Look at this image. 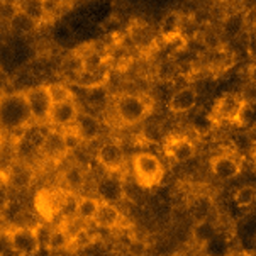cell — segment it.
<instances>
[{"mask_svg":"<svg viewBox=\"0 0 256 256\" xmlns=\"http://www.w3.org/2000/svg\"><path fill=\"white\" fill-rule=\"evenodd\" d=\"M32 120L26 94H10L0 97V128L7 131L26 129Z\"/></svg>","mask_w":256,"mask_h":256,"instance_id":"cell-1","label":"cell"},{"mask_svg":"<svg viewBox=\"0 0 256 256\" xmlns=\"http://www.w3.org/2000/svg\"><path fill=\"white\" fill-rule=\"evenodd\" d=\"M248 112V102L240 94L226 92L214 102L210 110V117L216 124H232L242 126Z\"/></svg>","mask_w":256,"mask_h":256,"instance_id":"cell-2","label":"cell"},{"mask_svg":"<svg viewBox=\"0 0 256 256\" xmlns=\"http://www.w3.org/2000/svg\"><path fill=\"white\" fill-rule=\"evenodd\" d=\"M153 110L151 98L141 94H124L116 102V116L126 126H134L144 120Z\"/></svg>","mask_w":256,"mask_h":256,"instance_id":"cell-3","label":"cell"},{"mask_svg":"<svg viewBox=\"0 0 256 256\" xmlns=\"http://www.w3.org/2000/svg\"><path fill=\"white\" fill-rule=\"evenodd\" d=\"M134 178L142 188H153L162 182L164 175V168L162 160L150 151H141L132 158Z\"/></svg>","mask_w":256,"mask_h":256,"instance_id":"cell-4","label":"cell"},{"mask_svg":"<svg viewBox=\"0 0 256 256\" xmlns=\"http://www.w3.org/2000/svg\"><path fill=\"white\" fill-rule=\"evenodd\" d=\"M8 246L19 256H34L41 250L34 228L29 226H17L12 229L8 232Z\"/></svg>","mask_w":256,"mask_h":256,"instance_id":"cell-5","label":"cell"},{"mask_svg":"<svg viewBox=\"0 0 256 256\" xmlns=\"http://www.w3.org/2000/svg\"><path fill=\"white\" fill-rule=\"evenodd\" d=\"M163 151L168 160L175 163H186L194 158L197 153V148L192 140L182 134H175V136H168L163 142Z\"/></svg>","mask_w":256,"mask_h":256,"instance_id":"cell-6","label":"cell"},{"mask_svg":"<svg viewBox=\"0 0 256 256\" xmlns=\"http://www.w3.org/2000/svg\"><path fill=\"white\" fill-rule=\"evenodd\" d=\"M68 192H60V190H50L44 188L36 195V209L39 216H42L44 222L53 220L56 216L62 214L63 202L66 198Z\"/></svg>","mask_w":256,"mask_h":256,"instance_id":"cell-7","label":"cell"},{"mask_svg":"<svg viewBox=\"0 0 256 256\" xmlns=\"http://www.w3.org/2000/svg\"><path fill=\"white\" fill-rule=\"evenodd\" d=\"M97 162L106 170V173H114V175H117L124 166L122 148L114 140L102 142V146L97 151Z\"/></svg>","mask_w":256,"mask_h":256,"instance_id":"cell-8","label":"cell"},{"mask_svg":"<svg viewBox=\"0 0 256 256\" xmlns=\"http://www.w3.org/2000/svg\"><path fill=\"white\" fill-rule=\"evenodd\" d=\"M24 94H26V98H28L32 120H38V122H44V120H48L53 102H51V98H50L46 85L34 86V88L28 90V92H24Z\"/></svg>","mask_w":256,"mask_h":256,"instance_id":"cell-9","label":"cell"},{"mask_svg":"<svg viewBox=\"0 0 256 256\" xmlns=\"http://www.w3.org/2000/svg\"><path fill=\"white\" fill-rule=\"evenodd\" d=\"M210 170L216 178L228 182V180L236 178V176L240 175L242 170V162L234 154L222 153V154L214 156V158L210 160Z\"/></svg>","mask_w":256,"mask_h":256,"instance_id":"cell-10","label":"cell"},{"mask_svg":"<svg viewBox=\"0 0 256 256\" xmlns=\"http://www.w3.org/2000/svg\"><path fill=\"white\" fill-rule=\"evenodd\" d=\"M78 114H80V112H78L75 100L53 104V106H51V110H50V117H48V122L53 124L54 128L66 129L75 124Z\"/></svg>","mask_w":256,"mask_h":256,"instance_id":"cell-11","label":"cell"},{"mask_svg":"<svg viewBox=\"0 0 256 256\" xmlns=\"http://www.w3.org/2000/svg\"><path fill=\"white\" fill-rule=\"evenodd\" d=\"M97 192L100 195L102 202H110L116 204L119 200H122L126 190H124V182L119 175H114V173H106L102 176V180L98 182L97 185Z\"/></svg>","mask_w":256,"mask_h":256,"instance_id":"cell-12","label":"cell"},{"mask_svg":"<svg viewBox=\"0 0 256 256\" xmlns=\"http://www.w3.org/2000/svg\"><path fill=\"white\" fill-rule=\"evenodd\" d=\"M198 94L194 86H182L172 94L170 100H168V110L173 114H186L197 106Z\"/></svg>","mask_w":256,"mask_h":256,"instance_id":"cell-13","label":"cell"},{"mask_svg":"<svg viewBox=\"0 0 256 256\" xmlns=\"http://www.w3.org/2000/svg\"><path fill=\"white\" fill-rule=\"evenodd\" d=\"M6 175H7V186L16 190L28 188L34 180V172L31 170L29 164H26V162H16L7 170Z\"/></svg>","mask_w":256,"mask_h":256,"instance_id":"cell-14","label":"cell"},{"mask_svg":"<svg viewBox=\"0 0 256 256\" xmlns=\"http://www.w3.org/2000/svg\"><path fill=\"white\" fill-rule=\"evenodd\" d=\"M73 126H75L78 134L82 136L84 142L97 140V138L100 136V132H102L100 120H98L94 114H88V112H82V114H78L75 124H73Z\"/></svg>","mask_w":256,"mask_h":256,"instance_id":"cell-15","label":"cell"},{"mask_svg":"<svg viewBox=\"0 0 256 256\" xmlns=\"http://www.w3.org/2000/svg\"><path fill=\"white\" fill-rule=\"evenodd\" d=\"M109 76H110V66L98 68V70L82 68V72L75 78V84L85 90H92L97 88V86H106V84L109 82Z\"/></svg>","mask_w":256,"mask_h":256,"instance_id":"cell-16","label":"cell"},{"mask_svg":"<svg viewBox=\"0 0 256 256\" xmlns=\"http://www.w3.org/2000/svg\"><path fill=\"white\" fill-rule=\"evenodd\" d=\"M120 220H122V214L117 209L116 204L100 200V207H98V212H97V216H95L94 224L102 229H116V228H119Z\"/></svg>","mask_w":256,"mask_h":256,"instance_id":"cell-17","label":"cell"},{"mask_svg":"<svg viewBox=\"0 0 256 256\" xmlns=\"http://www.w3.org/2000/svg\"><path fill=\"white\" fill-rule=\"evenodd\" d=\"M63 184L66 186L68 190L73 194L76 192V190H80L82 186L85 185V178H86V172L85 168L82 166V164L78 163H73L70 166L66 168V170L63 172Z\"/></svg>","mask_w":256,"mask_h":256,"instance_id":"cell-18","label":"cell"},{"mask_svg":"<svg viewBox=\"0 0 256 256\" xmlns=\"http://www.w3.org/2000/svg\"><path fill=\"white\" fill-rule=\"evenodd\" d=\"M100 207V198L97 197H78L76 202V218L84 222H94L95 216Z\"/></svg>","mask_w":256,"mask_h":256,"instance_id":"cell-19","label":"cell"},{"mask_svg":"<svg viewBox=\"0 0 256 256\" xmlns=\"http://www.w3.org/2000/svg\"><path fill=\"white\" fill-rule=\"evenodd\" d=\"M192 236H194V241L197 242V244H200L202 248H204L207 242L212 241L216 236H218V231H216V224L210 222V220H207V219H200L197 224H195Z\"/></svg>","mask_w":256,"mask_h":256,"instance_id":"cell-20","label":"cell"},{"mask_svg":"<svg viewBox=\"0 0 256 256\" xmlns=\"http://www.w3.org/2000/svg\"><path fill=\"white\" fill-rule=\"evenodd\" d=\"M16 7H17V10H20L22 14L31 17L38 24L46 17V8H44L42 0H19V2L16 4Z\"/></svg>","mask_w":256,"mask_h":256,"instance_id":"cell-21","label":"cell"},{"mask_svg":"<svg viewBox=\"0 0 256 256\" xmlns=\"http://www.w3.org/2000/svg\"><path fill=\"white\" fill-rule=\"evenodd\" d=\"M234 64V54L228 50H218L214 51L210 62H209V68L214 73H222L226 70H229Z\"/></svg>","mask_w":256,"mask_h":256,"instance_id":"cell-22","label":"cell"},{"mask_svg":"<svg viewBox=\"0 0 256 256\" xmlns=\"http://www.w3.org/2000/svg\"><path fill=\"white\" fill-rule=\"evenodd\" d=\"M178 32H182V16L178 12H168L160 24V36L168 38Z\"/></svg>","mask_w":256,"mask_h":256,"instance_id":"cell-23","label":"cell"},{"mask_svg":"<svg viewBox=\"0 0 256 256\" xmlns=\"http://www.w3.org/2000/svg\"><path fill=\"white\" fill-rule=\"evenodd\" d=\"M46 88H48V94H50V98H51V102H53V104L75 100V95L72 94V90L68 88V85L63 84V82L46 85Z\"/></svg>","mask_w":256,"mask_h":256,"instance_id":"cell-24","label":"cell"},{"mask_svg":"<svg viewBox=\"0 0 256 256\" xmlns=\"http://www.w3.org/2000/svg\"><path fill=\"white\" fill-rule=\"evenodd\" d=\"M8 24H10V28L14 29V31L22 32V34L32 32L34 29H36V26H38L36 20H32L31 17H28L26 14H22L20 10H17L16 14L12 16V19L8 20Z\"/></svg>","mask_w":256,"mask_h":256,"instance_id":"cell-25","label":"cell"},{"mask_svg":"<svg viewBox=\"0 0 256 256\" xmlns=\"http://www.w3.org/2000/svg\"><path fill=\"white\" fill-rule=\"evenodd\" d=\"M70 234H68L64 229L60 226V228L53 229V234H51L50 244H48V250L50 251H63V250H70Z\"/></svg>","mask_w":256,"mask_h":256,"instance_id":"cell-26","label":"cell"},{"mask_svg":"<svg viewBox=\"0 0 256 256\" xmlns=\"http://www.w3.org/2000/svg\"><path fill=\"white\" fill-rule=\"evenodd\" d=\"M238 207H250L256 202V186L254 185H242L232 195Z\"/></svg>","mask_w":256,"mask_h":256,"instance_id":"cell-27","label":"cell"},{"mask_svg":"<svg viewBox=\"0 0 256 256\" xmlns=\"http://www.w3.org/2000/svg\"><path fill=\"white\" fill-rule=\"evenodd\" d=\"M162 42L170 53H175V54L180 53V51H184L186 48V39L182 32L173 34V36H168V38H162Z\"/></svg>","mask_w":256,"mask_h":256,"instance_id":"cell-28","label":"cell"},{"mask_svg":"<svg viewBox=\"0 0 256 256\" xmlns=\"http://www.w3.org/2000/svg\"><path fill=\"white\" fill-rule=\"evenodd\" d=\"M34 232H36L39 246L48 250V244H50V240H51V234H53V228H51L48 222H39V224L34 226Z\"/></svg>","mask_w":256,"mask_h":256,"instance_id":"cell-29","label":"cell"},{"mask_svg":"<svg viewBox=\"0 0 256 256\" xmlns=\"http://www.w3.org/2000/svg\"><path fill=\"white\" fill-rule=\"evenodd\" d=\"M192 126H194V129L198 134H206V132H209L212 128H214L216 122H214V119H212L210 114H209V116H198V117H195V120L192 122Z\"/></svg>","mask_w":256,"mask_h":256,"instance_id":"cell-30","label":"cell"},{"mask_svg":"<svg viewBox=\"0 0 256 256\" xmlns=\"http://www.w3.org/2000/svg\"><path fill=\"white\" fill-rule=\"evenodd\" d=\"M88 102L95 107H102L107 100V94H106V86H97V88L88 90Z\"/></svg>","mask_w":256,"mask_h":256,"instance_id":"cell-31","label":"cell"},{"mask_svg":"<svg viewBox=\"0 0 256 256\" xmlns=\"http://www.w3.org/2000/svg\"><path fill=\"white\" fill-rule=\"evenodd\" d=\"M10 204V197H8V186H0V214L6 212V209Z\"/></svg>","mask_w":256,"mask_h":256,"instance_id":"cell-32","label":"cell"},{"mask_svg":"<svg viewBox=\"0 0 256 256\" xmlns=\"http://www.w3.org/2000/svg\"><path fill=\"white\" fill-rule=\"evenodd\" d=\"M64 2H66V0H42V4H44V8H46V14L58 10V8L62 7Z\"/></svg>","mask_w":256,"mask_h":256,"instance_id":"cell-33","label":"cell"},{"mask_svg":"<svg viewBox=\"0 0 256 256\" xmlns=\"http://www.w3.org/2000/svg\"><path fill=\"white\" fill-rule=\"evenodd\" d=\"M248 53L251 56V60H254V63H256V36L250 39V42H248Z\"/></svg>","mask_w":256,"mask_h":256,"instance_id":"cell-34","label":"cell"},{"mask_svg":"<svg viewBox=\"0 0 256 256\" xmlns=\"http://www.w3.org/2000/svg\"><path fill=\"white\" fill-rule=\"evenodd\" d=\"M248 78L251 82V85L256 86V63H253L251 66L248 68Z\"/></svg>","mask_w":256,"mask_h":256,"instance_id":"cell-35","label":"cell"},{"mask_svg":"<svg viewBox=\"0 0 256 256\" xmlns=\"http://www.w3.org/2000/svg\"><path fill=\"white\" fill-rule=\"evenodd\" d=\"M251 160H253V164H254V168H256V142H254L253 150H251Z\"/></svg>","mask_w":256,"mask_h":256,"instance_id":"cell-36","label":"cell"},{"mask_svg":"<svg viewBox=\"0 0 256 256\" xmlns=\"http://www.w3.org/2000/svg\"><path fill=\"white\" fill-rule=\"evenodd\" d=\"M216 2H219V4H226V2H231V0H216Z\"/></svg>","mask_w":256,"mask_h":256,"instance_id":"cell-37","label":"cell"},{"mask_svg":"<svg viewBox=\"0 0 256 256\" xmlns=\"http://www.w3.org/2000/svg\"><path fill=\"white\" fill-rule=\"evenodd\" d=\"M62 256H72V254H62Z\"/></svg>","mask_w":256,"mask_h":256,"instance_id":"cell-38","label":"cell"},{"mask_svg":"<svg viewBox=\"0 0 256 256\" xmlns=\"http://www.w3.org/2000/svg\"><path fill=\"white\" fill-rule=\"evenodd\" d=\"M228 256H234V254H228Z\"/></svg>","mask_w":256,"mask_h":256,"instance_id":"cell-39","label":"cell"}]
</instances>
